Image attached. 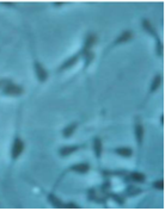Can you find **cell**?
<instances>
[{
  "instance_id": "obj_1",
  "label": "cell",
  "mask_w": 165,
  "mask_h": 211,
  "mask_svg": "<svg viewBox=\"0 0 165 211\" xmlns=\"http://www.w3.org/2000/svg\"><path fill=\"white\" fill-rule=\"evenodd\" d=\"M23 149H24V144L23 142H22V140L16 138L15 143H13V147H12V157H13V159H17V157L22 154Z\"/></svg>"
},
{
  "instance_id": "obj_2",
  "label": "cell",
  "mask_w": 165,
  "mask_h": 211,
  "mask_svg": "<svg viewBox=\"0 0 165 211\" xmlns=\"http://www.w3.org/2000/svg\"><path fill=\"white\" fill-rule=\"evenodd\" d=\"M5 93L10 94V95H19L23 93V88L21 86H16V85H7L5 88Z\"/></svg>"
},
{
  "instance_id": "obj_3",
  "label": "cell",
  "mask_w": 165,
  "mask_h": 211,
  "mask_svg": "<svg viewBox=\"0 0 165 211\" xmlns=\"http://www.w3.org/2000/svg\"><path fill=\"white\" fill-rule=\"evenodd\" d=\"M35 67H36V73H37V77L41 81H44L48 77V73L46 72V69L39 64V63H36L35 64Z\"/></svg>"
},
{
  "instance_id": "obj_4",
  "label": "cell",
  "mask_w": 165,
  "mask_h": 211,
  "mask_svg": "<svg viewBox=\"0 0 165 211\" xmlns=\"http://www.w3.org/2000/svg\"><path fill=\"white\" fill-rule=\"evenodd\" d=\"M89 165L87 164H79V165H76V166H73L71 169L72 171H74V172H78V173H81V174H84V173H86L89 171Z\"/></svg>"
},
{
  "instance_id": "obj_5",
  "label": "cell",
  "mask_w": 165,
  "mask_h": 211,
  "mask_svg": "<svg viewBox=\"0 0 165 211\" xmlns=\"http://www.w3.org/2000/svg\"><path fill=\"white\" fill-rule=\"evenodd\" d=\"M135 134H136L138 142H139V143H141L142 137H144V128H142L140 124H136V126H135Z\"/></svg>"
},
{
  "instance_id": "obj_6",
  "label": "cell",
  "mask_w": 165,
  "mask_h": 211,
  "mask_svg": "<svg viewBox=\"0 0 165 211\" xmlns=\"http://www.w3.org/2000/svg\"><path fill=\"white\" fill-rule=\"evenodd\" d=\"M101 152H102V142L99 138H96L94 140V153H96L97 157L101 156Z\"/></svg>"
},
{
  "instance_id": "obj_7",
  "label": "cell",
  "mask_w": 165,
  "mask_h": 211,
  "mask_svg": "<svg viewBox=\"0 0 165 211\" xmlns=\"http://www.w3.org/2000/svg\"><path fill=\"white\" fill-rule=\"evenodd\" d=\"M77 149H78V147H63V148L60 150V154H61L62 156H66V155L72 154L73 152H76Z\"/></svg>"
},
{
  "instance_id": "obj_8",
  "label": "cell",
  "mask_w": 165,
  "mask_h": 211,
  "mask_svg": "<svg viewBox=\"0 0 165 211\" xmlns=\"http://www.w3.org/2000/svg\"><path fill=\"white\" fill-rule=\"evenodd\" d=\"M132 38V33L129 31H126L125 33H122L120 37L117 38L116 41V43H122V42H127V41H129V39Z\"/></svg>"
},
{
  "instance_id": "obj_9",
  "label": "cell",
  "mask_w": 165,
  "mask_h": 211,
  "mask_svg": "<svg viewBox=\"0 0 165 211\" xmlns=\"http://www.w3.org/2000/svg\"><path fill=\"white\" fill-rule=\"evenodd\" d=\"M76 128H77V124H71L68 125L65 130H63V136L65 137H70L72 134H73V131L76 130Z\"/></svg>"
},
{
  "instance_id": "obj_10",
  "label": "cell",
  "mask_w": 165,
  "mask_h": 211,
  "mask_svg": "<svg viewBox=\"0 0 165 211\" xmlns=\"http://www.w3.org/2000/svg\"><path fill=\"white\" fill-rule=\"evenodd\" d=\"M116 153L117 154H120V155H122V156H131L132 155V149L129 148H118L117 150H116Z\"/></svg>"
},
{
  "instance_id": "obj_11",
  "label": "cell",
  "mask_w": 165,
  "mask_h": 211,
  "mask_svg": "<svg viewBox=\"0 0 165 211\" xmlns=\"http://www.w3.org/2000/svg\"><path fill=\"white\" fill-rule=\"evenodd\" d=\"M160 82H162V78L158 75V77H156L154 78V80H153V82H152V87H151V91H156L158 87H159V85H160Z\"/></svg>"
},
{
  "instance_id": "obj_12",
  "label": "cell",
  "mask_w": 165,
  "mask_h": 211,
  "mask_svg": "<svg viewBox=\"0 0 165 211\" xmlns=\"http://www.w3.org/2000/svg\"><path fill=\"white\" fill-rule=\"evenodd\" d=\"M132 179L136 182H142L145 180V175H142L141 173H133L132 174Z\"/></svg>"
},
{
  "instance_id": "obj_13",
  "label": "cell",
  "mask_w": 165,
  "mask_h": 211,
  "mask_svg": "<svg viewBox=\"0 0 165 211\" xmlns=\"http://www.w3.org/2000/svg\"><path fill=\"white\" fill-rule=\"evenodd\" d=\"M50 199L53 200V203H54V205L55 206H57V208H62L63 205L61 203H60V200L59 199H56L55 197H53V196H50Z\"/></svg>"
},
{
  "instance_id": "obj_14",
  "label": "cell",
  "mask_w": 165,
  "mask_h": 211,
  "mask_svg": "<svg viewBox=\"0 0 165 211\" xmlns=\"http://www.w3.org/2000/svg\"><path fill=\"white\" fill-rule=\"evenodd\" d=\"M154 187L159 188V190H163L164 188V181L163 180H158L157 182H154Z\"/></svg>"
},
{
  "instance_id": "obj_15",
  "label": "cell",
  "mask_w": 165,
  "mask_h": 211,
  "mask_svg": "<svg viewBox=\"0 0 165 211\" xmlns=\"http://www.w3.org/2000/svg\"><path fill=\"white\" fill-rule=\"evenodd\" d=\"M77 60H78V56H74V57H72V60L71 61H70V62L67 63H65V66H63V68H65V67H70V66H71V64H73V63L76 62V61H77Z\"/></svg>"
},
{
  "instance_id": "obj_16",
  "label": "cell",
  "mask_w": 165,
  "mask_h": 211,
  "mask_svg": "<svg viewBox=\"0 0 165 211\" xmlns=\"http://www.w3.org/2000/svg\"><path fill=\"white\" fill-rule=\"evenodd\" d=\"M65 208H78V205H74V204H67V205H63Z\"/></svg>"
}]
</instances>
